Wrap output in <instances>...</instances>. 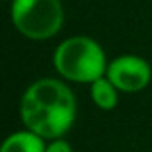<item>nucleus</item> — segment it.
<instances>
[{
	"label": "nucleus",
	"mask_w": 152,
	"mask_h": 152,
	"mask_svg": "<svg viewBox=\"0 0 152 152\" xmlns=\"http://www.w3.org/2000/svg\"><path fill=\"white\" fill-rule=\"evenodd\" d=\"M91 97L95 100V104L102 109H113L118 102L116 97V90L115 84L107 79H97L95 83H91Z\"/></svg>",
	"instance_id": "6"
},
{
	"label": "nucleus",
	"mask_w": 152,
	"mask_h": 152,
	"mask_svg": "<svg viewBox=\"0 0 152 152\" xmlns=\"http://www.w3.org/2000/svg\"><path fill=\"white\" fill-rule=\"evenodd\" d=\"M54 64L63 77L75 83H95L102 77L106 59L104 52L90 38L77 36L63 41L56 54Z\"/></svg>",
	"instance_id": "2"
},
{
	"label": "nucleus",
	"mask_w": 152,
	"mask_h": 152,
	"mask_svg": "<svg viewBox=\"0 0 152 152\" xmlns=\"http://www.w3.org/2000/svg\"><path fill=\"white\" fill-rule=\"evenodd\" d=\"M45 152H72V148H70V145L66 143V141H61V140H57V141H54Z\"/></svg>",
	"instance_id": "7"
},
{
	"label": "nucleus",
	"mask_w": 152,
	"mask_h": 152,
	"mask_svg": "<svg viewBox=\"0 0 152 152\" xmlns=\"http://www.w3.org/2000/svg\"><path fill=\"white\" fill-rule=\"evenodd\" d=\"M11 15L16 29L31 39L52 38L63 23L59 0H15Z\"/></svg>",
	"instance_id": "3"
},
{
	"label": "nucleus",
	"mask_w": 152,
	"mask_h": 152,
	"mask_svg": "<svg viewBox=\"0 0 152 152\" xmlns=\"http://www.w3.org/2000/svg\"><path fill=\"white\" fill-rule=\"evenodd\" d=\"M107 77L122 91H140L150 81V66L136 56H122L107 68Z\"/></svg>",
	"instance_id": "4"
},
{
	"label": "nucleus",
	"mask_w": 152,
	"mask_h": 152,
	"mask_svg": "<svg viewBox=\"0 0 152 152\" xmlns=\"http://www.w3.org/2000/svg\"><path fill=\"white\" fill-rule=\"evenodd\" d=\"M45 150L47 148H43L41 136L34 134L32 131L15 132L2 145V152H45Z\"/></svg>",
	"instance_id": "5"
},
{
	"label": "nucleus",
	"mask_w": 152,
	"mask_h": 152,
	"mask_svg": "<svg viewBox=\"0 0 152 152\" xmlns=\"http://www.w3.org/2000/svg\"><path fill=\"white\" fill-rule=\"evenodd\" d=\"M23 124L41 138H59L73 124L75 99L72 91L56 79L34 83L22 99Z\"/></svg>",
	"instance_id": "1"
}]
</instances>
